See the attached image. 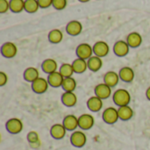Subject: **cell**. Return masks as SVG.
Instances as JSON below:
<instances>
[{"label":"cell","mask_w":150,"mask_h":150,"mask_svg":"<svg viewBox=\"0 0 150 150\" xmlns=\"http://www.w3.org/2000/svg\"><path fill=\"white\" fill-rule=\"evenodd\" d=\"M112 99L114 104L119 107L129 105V103L131 102V95L128 91L125 89H119L113 93Z\"/></svg>","instance_id":"cell-1"},{"label":"cell","mask_w":150,"mask_h":150,"mask_svg":"<svg viewBox=\"0 0 150 150\" xmlns=\"http://www.w3.org/2000/svg\"><path fill=\"white\" fill-rule=\"evenodd\" d=\"M102 118H103V120L106 124H109V125L115 124L120 120L118 109H116L115 107H108V108H106L103 112Z\"/></svg>","instance_id":"cell-2"},{"label":"cell","mask_w":150,"mask_h":150,"mask_svg":"<svg viewBox=\"0 0 150 150\" xmlns=\"http://www.w3.org/2000/svg\"><path fill=\"white\" fill-rule=\"evenodd\" d=\"M76 54L77 58L88 60L93 55V47H91L88 43H81L77 46L76 49Z\"/></svg>","instance_id":"cell-3"},{"label":"cell","mask_w":150,"mask_h":150,"mask_svg":"<svg viewBox=\"0 0 150 150\" xmlns=\"http://www.w3.org/2000/svg\"><path fill=\"white\" fill-rule=\"evenodd\" d=\"M5 127L10 134H18L23 130V122L18 118H11L7 120Z\"/></svg>","instance_id":"cell-4"},{"label":"cell","mask_w":150,"mask_h":150,"mask_svg":"<svg viewBox=\"0 0 150 150\" xmlns=\"http://www.w3.org/2000/svg\"><path fill=\"white\" fill-rule=\"evenodd\" d=\"M87 142L86 134L82 131H74L70 136V142L76 148H83Z\"/></svg>","instance_id":"cell-5"},{"label":"cell","mask_w":150,"mask_h":150,"mask_svg":"<svg viewBox=\"0 0 150 150\" xmlns=\"http://www.w3.org/2000/svg\"><path fill=\"white\" fill-rule=\"evenodd\" d=\"M17 53H18V47L13 42L11 41L4 42L1 47V54L4 57L7 59L13 58L14 56H16Z\"/></svg>","instance_id":"cell-6"},{"label":"cell","mask_w":150,"mask_h":150,"mask_svg":"<svg viewBox=\"0 0 150 150\" xmlns=\"http://www.w3.org/2000/svg\"><path fill=\"white\" fill-rule=\"evenodd\" d=\"M49 83L47 79L44 77H39L32 83V90L37 94H43L48 89Z\"/></svg>","instance_id":"cell-7"},{"label":"cell","mask_w":150,"mask_h":150,"mask_svg":"<svg viewBox=\"0 0 150 150\" xmlns=\"http://www.w3.org/2000/svg\"><path fill=\"white\" fill-rule=\"evenodd\" d=\"M110 52V47L109 45L103 40L97 41L93 45V53L94 55H97L100 58L106 56Z\"/></svg>","instance_id":"cell-8"},{"label":"cell","mask_w":150,"mask_h":150,"mask_svg":"<svg viewBox=\"0 0 150 150\" xmlns=\"http://www.w3.org/2000/svg\"><path fill=\"white\" fill-rule=\"evenodd\" d=\"M95 96L100 98L101 99H107L112 95V87L107 85L105 83L98 84L94 89Z\"/></svg>","instance_id":"cell-9"},{"label":"cell","mask_w":150,"mask_h":150,"mask_svg":"<svg viewBox=\"0 0 150 150\" xmlns=\"http://www.w3.org/2000/svg\"><path fill=\"white\" fill-rule=\"evenodd\" d=\"M95 123L94 117L91 114L89 113H84L82 114L78 117V124L79 127L82 130H89L91 129Z\"/></svg>","instance_id":"cell-10"},{"label":"cell","mask_w":150,"mask_h":150,"mask_svg":"<svg viewBox=\"0 0 150 150\" xmlns=\"http://www.w3.org/2000/svg\"><path fill=\"white\" fill-rule=\"evenodd\" d=\"M130 50V47L127 40H118L113 46V52L119 57L126 56Z\"/></svg>","instance_id":"cell-11"},{"label":"cell","mask_w":150,"mask_h":150,"mask_svg":"<svg viewBox=\"0 0 150 150\" xmlns=\"http://www.w3.org/2000/svg\"><path fill=\"white\" fill-rule=\"evenodd\" d=\"M83 31V25L78 20H71L66 25V32L70 36H77Z\"/></svg>","instance_id":"cell-12"},{"label":"cell","mask_w":150,"mask_h":150,"mask_svg":"<svg viewBox=\"0 0 150 150\" xmlns=\"http://www.w3.org/2000/svg\"><path fill=\"white\" fill-rule=\"evenodd\" d=\"M62 103L67 107H73L77 103V97L74 91H64L62 95Z\"/></svg>","instance_id":"cell-13"},{"label":"cell","mask_w":150,"mask_h":150,"mask_svg":"<svg viewBox=\"0 0 150 150\" xmlns=\"http://www.w3.org/2000/svg\"><path fill=\"white\" fill-rule=\"evenodd\" d=\"M63 126L65 127V128L67 129V131H76V129L77 127H79V124H78V118L75 115L69 114L67 115L62 121Z\"/></svg>","instance_id":"cell-14"},{"label":"cell","mask_w":150,"mask_h":150,"mask_svg":"<svg viewBox=\"0 0 150 150\" xmlns=\"http://www.w3.org/2000/svg\"><path fill=\"white\" fill-rule=\"evenodd\" d=\"M67 133V129L63 126V124H54L50 128V134L51 136L55 140H61L62 139Z\"/></svg>","instance_id":"cell-15"},{"label":"cell","mask_w":150,"mask_h":150,"mask_svg":"<svg viewBox=\"0 0 150 150\" xmlns=\"http://www.w3.org/2000/svg\"><path fill=\"white\" fill-rule=\"evenodd\" d=\"M87 107L91 112H98L103 107V99L97 96L91 97L87 101Z\"/></svg>","instance_id":"cell-16"},{"label":"cell","mask_w":150,"mask_h":150,"mask_svg":"<svg viewBox=\"0 0 150 150\" xmlns=\"http://www.w3.org/2000/svg\"><path fill=\"white\" fill-rule=\"evenodd\" d=\"M63 80H64V77L62 76V74L59 71H55L52 74H49L47 76L49 86L54 87V88L62 87Z\"/></svg>","instance_id":"cell-17"},{"label":"cell","mask_w":150,"mask_h":150,"mask_svg":"<svg viewBox=\"0 0 150 150\" xmlns=\"http://www.w3.org/2000/svg\"><path fill=\"white\" fill-rule=\"evenodd\" d=\"M127 42L132 48H136L140 47L142 43V37L137 32L130 33L127 37Z\"/></svg>","instance_id":"cell-18"},{"label":"cell","mask_w":150,"mask_h":150,"mask_svg":"<svg viewBox=\"0 0 150 150\" xmlns=\"http://www.w3.org/2000/svg\"><path fill=\"white\" fill-rule=\"evenodd\" d=\"M120 79V78L119 73L112 70V71H108L105 73V75L104 76V83H106L107 85H109L110 87L113 88L119 83Z\"/></svg>","instance_id":"cell-19"},{"label":"cell","mask_w":150,"mask_h":150,"mask_svg":"<svg viewBox=\"0 0 150 150\" xmlns=\"http://www.w3.org/2000/svg\"><path fill=\"white\" fill-rule=\"evenodd\" d=\"M120 78L125 83H131L134 79V71L132 68L130 67H123L120 69Z\"/></svg>","instance_id":"cell-20"},{"label":"cell","mask_w":150,"mask_h":150,"mask_svg":"<svg viewBox=\"0 0 150 150\" xmlns=\"http://www.w3.org/2000/svg\"><path fill=\"white\" fill-rule=\"evenodd\" d=\"M87 63H88V69L92 72L98 71L103 66L102 58H100L97 55H92L91 58H89L87 60Z\"/></svg>","instance_id":"cell-21"},{"label":"cell","mask_w":150,"mask_h":150,"mask_svg":"<svg viewBox=\"0 0 150 150\" xmlns=\"http://www.w3.org/2000/svg\"><path fill=\"white\" fill-rule=\"evenodd\" d=\"M57 68H58L57 62L54 59H46L45 61H43L41 64L42 70L47 75L57 71Z\"/></svg>","instance_id":"cell-22"},{"label":"cell","mask_w":150,"mask_h":150,"mask_svg":"<svg viewBox=\"0 0 150 150\" xmlns=\"http://www.w3.org/2000/svg\"><path fill=\"white\" fill-rule=\"evenodd\" d=\"M23 76H24V79L26 82L32 83L37 78L40 77V73H39V70L36 68H34V67H28V68H26L25 69Z\"/></svg>","instance_id":"cell-23"},{"label":"cell","mask_w":150,"mask_h":150,"mask_svg":"<svg viewBox=\"0 0 150 150\" xmlns=\"http://www.w3.org/2000/svg\"><path fill=\"white\" fill-rule=\"evenodd\" d=\"M72 66H73L75 73H76V74H83L88 69L87 60L81 59V58H76V60L73 61Z\"/></svg>","instance_id":"cell-24"},{"label":"cell","mask_w":150,"mask_h":150,"mask_svg":"<svg viewBox=\"0 0 150 150\" xmlns=\"http://www.w3.org/2000/svg\"><path fill=\"white\" fill-rule=\"evenodd\" d=\"M118 112H119L120 120H121L123 121L129 120L134 116V110L129 105H124V106L119 107Z\"/></svg>","instance_id":"cell-25"},{"label":"cell","mask_w":150,"mask_h":150,"mask_svg":"<svg viewBox=\"0 0 150 150\" xmlns=\"http://www.w3.org/2000/svg\"><path fill=\"white\" fill-rule=\"evenodd\" d=\"M63 39V33L60 29H53L48 33V40L52 44H59Z\"/></svg>","instance_id":"cell-26"},{"label":"cell","mask_w":150,"mask_h":150,"mask_svg":"<svg viewBox=\"0 0 150 150\" xmlns=\"http://www.w3.org/2000/svg\"><path fill=\"white\" fill-rule=\"evenodd\" d=\"M62 88L64 91H74L76 88V81L75 78L71 77H65L62 85Z\"/></svg>","instance_id":"cell-27"},{"label":"cell","mask_w":150,"mask_h":150,"mask_svg":"<svg viewBox=\"0 0 150 150\" xmlns=\"http://www.w3.org/2000/svg\"><path fill=\"white\" fill-rule=\"evenodd\" d=\"M25 10V0H10V11L19 13Z\"/></svg>","instance_id":"cell-28"},{"label":"cell","mask_w":150,"mask_h":150,"mask_svg":"<svg viewBox=\"0 0 150 150\" xmlns=\"http://www.w3.org/2000/svg\"><path fill=\"white\" fill-rule=\"evenodd\" d=\"M59 72L62 74V76L65 77H71L73 74L75 73L72 63H62L59 69Z\"/></svg>","instance_id":"cell-29"},{"label":"cell","mask_w":150,"mask_h":150,"mask_svg":"<svg viewBox=\"0 0 150 150\" xmlns=\"http://www.w3.org/2000/svg\"><path fill=\"white\" fill-rule=\"evenodd\" d=\"M38 0H25V11L28 13H35L39 10Z\"/></svg>","instance_id":"cell-30"},{"label":"cell","mask_w":150,"mask_h":150,"mask_svg":"<svg viewBox=\"0 0 150 150\" xmlns=\"http://www.w3.org/2000/svg\"><path fill=\"white\" fill-rule=\"evenodd\" d=\"M27 141L30 143V145L32 147H33V148L39 147L40 144L39 134L35 131H31V132L28 133V134H27Z\"/></svg>","instance_id":"cell-31"},{"label":"cell","mask_w":150,"mask_h":150,"mask_svg":"<svg viewBox=\"0 0 150 150\" xmlns=\"http://www.w3.org/2000/svg\"><path fill=\"white\" fill-rule=\"evenodd\" d=\"M67 4H68L67 0H53V5L52 6L55 10L62 11V10L66 8Z\"/></svg>","instance_id":"cell-32"},{"label":"cell","mask_w":150,"mask_h":150,"mask_svg":"<svg viewBox=\"0 0 150 150\" xmlns=\"http://www.w3.org/2000/svg\"><path fill=\"white\" fill-rule=\"evenodd\" d=\"M10 10V1L0 0V13H5Z\"/></svg>","instance_id":"cell-33"},{"label":"cell","mask_w":150,"mask_h":150,"mask_svg":"<svg viewBox=\"0 0 150 150\" xmlns=\"http://www.w3.org/2000/svg\"><path fill=\"white\" fill-rule=\"evenodd\" d=\"M39 5L42 9H47L53 5V0H38Z\"/></svg>","instance_id":"cell-34"},{"label":"cell","mask_w":150,"mask_h":150,"mask_svg":"<svg viewBox=\"0 0 150 150\" xmlns=\"http://www.w3.org/2000/svg\"><path fill=\"white\" fill-rule=\"evenodd\" d=\"M7 82H8V76L4 71H1L0 72V86L5 85Z\"/></svg>","instance_id":"cell-35"},{"label":"cell","mask_w":150,"mask_h":150,"mask_svg":"<svg viewBox=\"0 0 150 150\" xmlns=\"http://www.w3.org/2000/svg\"><path fill=\"white\" fill-rule=\"evenodd\" d=\"M146 97H147V98L150 101V86L147 89V91H146Z\"/></svg>","instance_id":"cell-36"},{"label":"cell","mask_w":150,"mask_h":150,"mask_svg":"<svg viewBox=\"0 0 150 150\" xmlns=\"http://www.w3.org/2000/svg\"><path fill=\"white\" fill-rule=\"evenodd\" d=\"M79 2H81V3H88L89 1H91V0H78Z\"/></svg>","instance_id":"cell-37"}]
</instances>
